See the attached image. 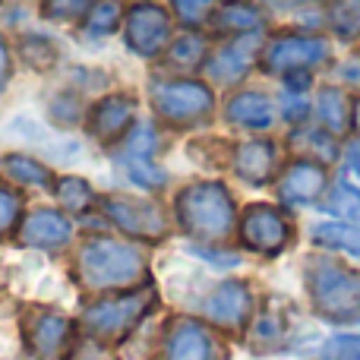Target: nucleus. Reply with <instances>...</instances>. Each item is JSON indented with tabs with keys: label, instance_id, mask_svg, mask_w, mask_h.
<instances>
[{
	"label": "nucleus",
	"instance_id": "obj_1",
	"mask_svg": "<svg viewBox=\"0 0 360 360\" xmlns=\"http://www.w3.org/2000/svg\"><path fill=\"white\" fill-rule=\"evenodd\" d=\"M143 272H146V259L130 243L98 237V240H89L79 253V275L95 291L136 285L143 278Z\"/></svg>",
	"mask_w": 360,
	"mask_h": 360
},
{
	"label": "nucleus",
	"instance_id": "obj_2",
	"mask_svg": "<svg viewBox=\"0 0 360 360\" xmlns=\"http://www.w3.org/2000/svg\"><path fill=\"white\" fill-rule=\"evenodd\" d=\"M177 218L199 240H221L234 228V202L221 184H193L180 193Z\"/></svg>",
	"mask_w": 360,
	"mask_h": 360
},
{
	"label": "nucleus",
	"instance_id": "obj_3",
	"mask_svg": "<svg viewBox=\"0 0 360 360\" xmlns=\"http://www.w3.org/2000/svg\"><path fill=\"white\" fill-rule=\"evenodd\" d=\"M310 294L313 304L329 319H357L360 316V275L335 266L329 259L310 262Z\"/></svg>",
	"mask_w": 360,
	"mask_h": 360
},
{
	"label": "nucleus",
	"instance_id": "obj_4",
	"mask_svg": "<svg viewBox=\"0 0 360 360\" xmlns=\"http://www.w3.org/2000/svg\"><path fill=\"white\" fill-rule=\"evenodd\" d=\"M124 35L133 54L155 57L165 44L171 41V16L152 0H139L127 10L124 19Z\"/></svg>",
	"mask_w": 360,
	"mask_h": 360
},
{
	"label": "nucleus",
	"instance_id": "obj_5",
	"mask_svg": "<svg viewBox=\"0 0 360 360\" xmlns=\"http://www.w3.org/2000/svg\"><path fill=\"white\" fill-rule=\"evenodd\" d=\"M149 304H152L149 291L127 294V297H117V300H101V304L89 307L82 323H86V329L98 338H120L143 319V313L149 310Z\"/></svg>",
	"mask_w": 360,
	"mask_h": 360
},
{
	"label": "nucleus",
	"instance_id": "obj_6",
	"mask_svg": "<svg viewBox=\"0 0 360 360\" xmlns=\"http://www.w3.org/2000/svg\"><path fill=\"white\" fill-rule=\"evenodd\" d=\"M152 98H155L158 114L171 124H190V120H199L212 111V92L202 82L193 79L158 82L152 89Z\"/></svg>",
	"mask_w": 360,
	"mask_h": 360
},
{
	"label": "nucleus",
	"instance_id": "obj_7",
	"mask_svg": "<svg viewBox=\"0 0 360 360\" xmlns=\"http://www.w3.org/2000/svg\"><path fill=\"white\" fill-rule=\"evenodd\" d=\"M329 57V44L323 38L313 35H281L269 41L266 54H262V67L269 73H300V70L313 67V63Z\"/></svg>",
	"mask_w": 360,
	"mask_h": 360
},
{
	"label": "nucleus",
	"instance_id": "obj_8",
	"mask_svg": "<svg viewBox=\"0 0 360 360\" xmlns=\"http://www.w3.org/2000/svg\"><path fill=\"white\" fill-rule=\"evenodd\" d=\"M243 243L259 253H278L288 243V221L272 205H250L240 221Z\"/></svg>",
	"mask_w": 360,
	"mask_h": 360
},
{
	"label": "nucleus",
	"instance_id": "obj_9",
	"mask_svg": "<svg viewBox=\"0 0 360 360\" xmlns=\"http://www.w3.org/2000/svg\"><path fill=\"white\" fill-rule=\"evenodd\" d=\"M105 212L111 215V221L117 228H124L127 234L133 237H149V240H158L165 234V215L158 205L152 202H139V199H108Z\"/></svg>",
	"mask_w": 360,
	"mask_h": 360
},
{
	"label": "nucleus",
	"instance_id": "obj_10",
	"mask_svg": "<svg viewBox=\"0 0 360 360\" xmlns=\"http://www.w3.org/2000/svg\"><path fill=\"white\" fill-rule=\"evenodd\" d=\"M250 307H253V297H250L247 285H240V281H224V285L209 297L205 313H209L212 323L234 329V326L247 323Z\"/></svg>",
	"mask_w": 360,
	"mask_h": 360
},
{
	"label": "nucleus",
	"instance_id": "obj_11",
	"mask_svg": "<svg viewBox=\"0 0 360 360\" xmlns=\"http://www.w3.org/2000/svg\"><path fill=\"white\" fill-rule=\"evenodd\" d=\"M70 240V221L54 209H35L22 221V243L29 247H63Z\"/></svg>",
	"mask_w": 360,
	"mask_h": 360
},
{
	"label": "nucleus",
	"instance_id": "obj_12",
	"mask_svg": "<svg viewBox=\"0 0 360 360\" xmlns=\"http://www.w3.org/2000/svg\"><path fill=\"white\" fill-rule=\"evenodd\" d=\"M168 360H215V342L199 323H177L168 335Z\"/></svg>",
	"mask_w": 360,
	"mask_h": 360
},
{
	"label": "nucleus",
	"instance_id": "obj_13",
	"mask_svg": "<svg viewBox=\"0 0 360 360\" xmlns=\"http://www.w3.org/2000/svg\"><path fill=\"white\" fill-rule=\"evenodd\" d=\"M256 44H259V38H256V35H240L234 44L221 48L215 57H212V60H209V73L215 76L218 82H237L250 70V63H253Z\"/></svg>",
	"mask_w": 360,
	"mask_h": 360
},
{
	"label": "nucleus",
	"instance_id": "obj_14",
	"mask_svg": "<svg viewBox=\"0 0 360 360\" xmlns=\"http://www.w3.org/2000/svg\"><path fill=\"white\" fill-rule=\"evenodd\" d=\"M130 120H133V101L124 98V95H111L92 111V133L101 143H114V139H120L127 133Z\"/></svg>",
	"mask_w": 360,
	"mask_h": 360
},
{
	"label": "nucleus",
	"instance_id": "obj_15",
	"mask_svg": "<svg viewBox=\"0 0 360 360\" xmlns=\"http://www.w3.org/2000/svg\"><path fill=\"white\" fill-rule=\"evenodd\" d=\"M323 186H326V174L319 165L297 162L288 168L285 180H281V196H285L288 202H313Z\"/></svg>",
	"mask_w": 360,
	"mask_h": 360
},
{
	"label": "nucleus",
	"instance_id": "obj_16",
	"mask_svg": "<svg viewBox=\"0 0 360 360\" xmlns=\"http://www.w3.org/2000/svg\"><path fill=\"white\" fill-rule=\"evenodd\" d=\"M67 335H70V323L63 316H38L29 329V345L38 357H57L60 348L67 345Z\"/></svg>",
	"mask_w": 360,
	"mask_h": 360
},
{
	"label": "nucleus",
	"instance_id": "obj_17",
	"mask_svg": "<svg viewBox=\"0 0 360 360\" xmlns=\"http://www.w3.org/2000/svg\"><path fill=\"white\" fill-rule=\"evenodd\" d=\"M228 117L234 120L237 127H250V130H266L272 127V105H269L266 95H256V92H243L237 95L234 101L228 105Z\"/></svg>",
	"mask_w": 360,
	"mask_h": 360
},
{
	"label": "nucleus",
	"instance_id": "obj_18",
	"mask_svg": "<svg viewBox=\"0 0 360 360\" xmlns=\"http://www.w3.org/2000/svg\"><path fill=\"white\" fill-rule=\"evenodd\" d=\"M234 168L237 174L243 180H250V184H262V180H269L275 168V146L269 143H247L240 146V152H237L234 158Z\"/></svg>",
	"mask_w": 360,
	"mask_h": 360
},
{
	"label": "nucleus",
	"instance_id": "obj_19",
	"mask_svg": "<svg viewBox=\"0 0 360 360\" xmlns=\"http://www.w3.org/2000/svg\"><path fill=\"white\" fill-rule=\"evenodd\" d=\"M218 29L234 32V35H256L262 25V13L247 0H228L221 10L215 13Z\"/></svg>",
	"mask_w": 360,
	"mask_h": 360
},
{
	"label": "nucleus",
	"instance_id": "obj_20",
	"mask_svg": "<svg viewBox=\"0 0 360 360\" xmlns=\"http://www.w3.org/2000/svg\"><path fill=\"white\" fill-rule=\"evenodd\" d=\"M313 243L326 250H342V253L360 256V228L354 224H338V221H326L313 228Z\"/></svg>",
	"mask_w": 360,
	"mask_h": 360
},
{
	"label": "nucleus",
	"instance_id": "obj_21",
	"mask_svg": "<svg viewBox=\"0 0 360 360\" xmlns=\"http://www.w3.org/2000/svg\"><path fill=\"white\" fill-rule=\"evenodd\" d=\"M4 171L13 180L29 184V186H48L51 184L48 168H44V165H38L35 158H29V155H6L4 158Z\"/></svg>",
	"mask_w": 360,
	"mask_h": 360
},
{
	"label": "nucleus",
	"instance_id": "obj_22",
	"mask_svg": "<svg viewBox=\"0 0 360 360\" xmlns=\"http://www.w3.org/2000/svg\"><path fill=\"white\" fill-rule=\"evenodd\" d=\"M326 212L348 221H360V190H354L351 184H335L326 199Z\"/></svg>",
	"mask_w": 360,
	"mask_h": 360
},
{
	"label": "nucleus",
	"instance_id": "obj_23",
	"mask_svg": "<svg viewBox=\"0 0 360 360\" xmlns=\"http://www.w3.org/2000/svg\"><path fill=\"white\" fill-rule=\"evenodd\" d=\"M57 199H60L67 209H73V212H86L89 205H92V186L86 184L82 177H60L57 180Z\"/></svg>",
	"mask_w": 360,
	"mask_h": 360
},
{
	"label": "nucleus",
	"instance_id": "obj_24",
	"mask_svg": "<svg viewBox=\"0 0 360 360\" xmlns=\"http://www.w3.org/2000/svg\"><path fill=\"white\" fill-rule=\"evenodd\" d=\"M120 4L117 0H98V4L89 10V22H86V29H89V35H111L114 29L120 25Z\"/></svg>",
	"mask_w": 360,
	"mask_h": 360
},
{
	"label": "nucleus",
	"instance_id": "obj_25",
	"mask_svg": "<svg viewBox=\"0 0 360 360\" xmlns=\"http://www.w3.org/2000/svg\"><path fill=\"white\" fill-rule=\"evenodd\" d=\"M319 117H323V124L329 127L332 133H342L345 127H348V108H345L342 92L323 89V95H319Z\"/></svg>",
	"mask_w": 360,
	"mask_h": 360
},
{
	"label": "nucleus",
	"instance_id": "obj_26",
	"mask_svg": "<svg viewBox=\"0 0 360 360\" xmlns=\"http://www.w3.org/2000/svg\"><path fill=\"white\" fill-rule=\"evenodd\" d=\"M92 0H41V13L54 22H76V19H86L92 10Z\"/></svg>",
	"mask_w": 360,
	"mask_h": 360
},
{
	"label": "nucleus",
	"instance_id": "obj_27",
	"mask_svg": "<svg viewBox=\"0 0 360 360\" xmlns=\"http://www.w3.org/2000/svg\"><path fill=\"white\" fill-rule=\"evenodd\" d=\"M332 25L338 35H360V0H335L332 4Z\"/></svg>",
	"mask_w": 360,
	"mask_h": 360
},
{
	"label": "nucleus",
	"instance_id": "obj_28",
	"mask_svg": "<svg viewBox=\"0 0 360 360\" xmlns=\"http://www.w3.org/2000/svg\"><path fill=\"white\" fill-rule=\"evenodd\" d=\"M202 57H205V41L199 35H193V32L174 38V44H171V60L177 67H196Z\"/></svg>",
	"mask_w": 360,
	"mask_h": 360
},
{
	"label": "nucleus",
	"instance_id": "obj_29",
	"mask_svg": "<svg viewBox=\"0 0 360 360\" xmlns=\"http://www.w3.org/2000/svg\"><path fill=\"white\" fill-rule=\"evenodd\" d=\"M218 0H171V10L184 25H202L215 13Z\"/></svg>",
	"mask_w": 360,
	"mask_h": 360
},
{
	"label": "nucleus",
	"instance_id": "obj_30",
	"mask_svg": "<svg viewBox=\"0 0 360 360\" xmlns=\"http://www.w3.org/2000/svg\"><path fill=\"white\" fill-rule=\"evenodd\" d=\"M127 171H130V177L136 180L139 186H149V190L165 186V171L155 168L152 158H139V155H130V152H127Z\"/></svg>",
	"mask_w": 360,
	"mask_h": 360
},
{
	"label": "nucleus",
	"instance_id": "obj_31",
	"mask_svg": "<svg viewBox=\"0 0 360 360\" xmlns=\"http://www.w3.org/2000/svg\"><path fill=\"white\" fill-rule=\"evenodd\" d=\"M19 215H22V199H19V193H13L6 184H0V237L16 228Z\"/></svg>",
	"mask_w": 360,
	"mask_h": 360
},
{
	"label": "nucleus",
	"instance_id": "obj_32",
	"mask_svg": "<svg viewBox=\"0 0 360 360\" xmlns=\"http://www.w3.org/2000/svg\"><path fill=\"white\" fill-rule=\"evenodd\" d=\"M323 360H360V335H338L323 348Z\"/></svg>",
	"mask_w": 360,
	"mask_h": 360
},
{
	"label": "nucleus",
	"instance_id": "obj_33",
	"mask_svg": "<svg viewBox=\"0 0 360 360\" xmlns=\"http://www.w3.org/2000/svg\"><path fill=\"white\" fill-rule=\"evenodd\" d=\"M10 82V51H6V41L0 38V89Z\"/></svg>",
	"mask_w": 360,
	"mask_h": 360
},
{
	"label": "nucleus",
	"instance_id": "obj_34",
	"mask_svg": "<svg viewBox=\"0 0 360 360\" xmlns=\"http://www.w3.org/2000/svg\"><path fill=\"white\" fill-rule=\"evenodd\" d=\"M348 162H351V168H354V174L360 177V143H354L348 149Z\"/></svg>",
	"mask_w": 360,
	"mask_h": 360
},
{
	"label": "nucleus",
	"instance_id": "obj_35",
	"mask_svg": "<svg viewBox=\"0 0 360 360\" xmlns=\"http://www.w3.org/2000/svg\"><path fill=\"white\" fill-rule=\"evenodd\" d=\"M354 120H357V127H360V101H357V108H354Z\"/></svg>",
	"mask_w": 360,
	"mask_h": 360
},
{
	"label": "nucleus",
	"instance_id": "obj_36",
	"mask_svg": "<svg viewBox=\"0 0 360 360\" xmlns=\"http://www.w3.org/2000/svg\"><path fill=\"white\" fill-rule=\"evenodd\" d=\"M307 4H319V0H307Z\"/></svg>",
	"mask_w": 360,
	"mask_h": 360
}]
</instances>
